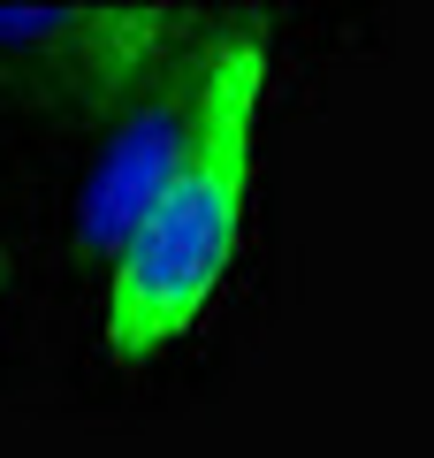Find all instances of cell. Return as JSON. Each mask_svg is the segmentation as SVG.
Listing matches in <instances>:
<instances>
[{"label":"cell","mask_w":434,"mask_h":458,"mask_svg":"<svg viewBox=\"0 0 434 458\" xmlns=\"http://www.w3.org/2000/svg\"><path fill=\"white\" fill-rule=\"evenodd\" d=\"M259 114H267V38L229 31L206 47L198 107L183 161L168 168L161 199L129 229V245L107 260V313L99 336L122 367L176 352L213 313L229 267L252 222V168H259Z\"/></svg>","instance_id":"1"},{"label":"cell","mask_w":434,"mask_h":458,"mask_svg":"<svg viewBox=\"0 0 434 458\" xmlns=\"http://www.w3.org/2000/svg\"><path fill=\"white\" fill-rule=\"evenodd\" d=\"M183 23H191L183 8H54V16L31 8V16H0V62L69 107L122 114L153 77L183 62Z\"/></svg>","instance_id":"2"},{"label":"cell","mask_w":434,"mask_h":458,"mask_svg":"<svg viewBox=\"0 0 434 458\" xmlns=\"http://www.w3.org/2000/svg\"><path fill=\"white\" fill-rule=\"evenodd\" d=\"M198 69H206V47H191L168 77H153L138 99L122 107L107 153H99L92 183L77 199V252L107 267L114 252L129 245V229L145 222V207L161 199L168 168L183 161V138H191V107H198Z\"/></svg>","instance_id":"3"}]
</instances>
